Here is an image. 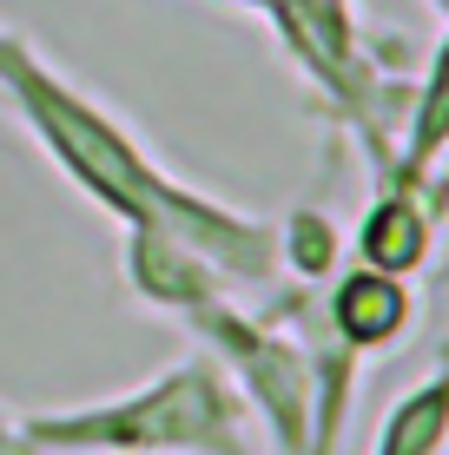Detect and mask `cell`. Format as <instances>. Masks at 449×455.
Here are the masks:
<instances>
[{"label":"cell","mask_w":449,"mask_h":455,"mask_svg":"<svg viewBox=\"0 0 449 455\" xmlns=\"http://www.w3.org/2000/svg\"><path fill=\"white\" fill-rule=\"evenodd\" d=\"M429 205L410 192V185H390V192L370 205L364 218V231H357V251H364V264L370 271H390V277H404L423 264V251H429Z\"/></svg>","instance_id":"cell-4"},{"label":"cell","mask_w":449,"mask_h":455,"mask_svg":"<svg viewBox=\"0 0 449 455\" xmlns=\"http://www.w3.org/2000/svg\"><path fill=\"white\" fill-rule=\"evenodd\" d=\"M331 323H337V337H344L350 350H377V343H390L410 323L404 277L370 271V264H364V271H350L344 284H337V297H331Z\"/></svg>","instance_id":"cell-3"},{"label":"cell","mask_w":449,"mask_h":455,"mask_svg":"<svg viewBox=\"0 0 449 455\" xmlns=\"http://www.w3.org/2000/svg\"><path fill=\"white\" fill-rule=\"evenodd\" d=\"M0 80L20 92L27 125L53 146V159L113 218H126L132 231H165V238L192 244L205 264H225V271H271V231L265 225H245V218L205 205L198 192L172 185L100 106L80 100L73 86H60L20 40H0Z\"/></svg>","instance_id":"cell-1"},{"label":"cell","mask_w":449,"mask_h":455,"mask_svg":"<svg viewBox=\"0 0 449 455\" xmlns=\"http://www.w3.org/2000/svg\"><path fill=\"white\" fill-rule=\"evenodd\" d=\"M443 429H449V370L390 410V422H383V449H377V455H437Z\"/></svg>","instance_id":"cell-5"},{"label":"cell","mask_w":449,"mask_h":455,"mask_svg":"<svg viewBox=\"0 0 449 455\" xmlns=\"http://www.w3.org/2000/svg\"><path fill=\"white\" fill-rule=\"evenodd\" d=\"M40 443L53 449H198V455H245L238 443V403L212 363L165 370L146 396L106 403V410L40 422Z\"/></svg>","instance_id":"cell-2"},{"label":"cell","mask_w":449,"mask_h":455,"mask_svg":"<svg viewBox=\"0 0 449 455\" xmlns=\"http://www.w3.org/2000/svg\"><path fill=\"white\" fill-rule=\"evenodd\" d=\"M291 258H298V271H331V258H337V231L324 225L317 212H298L291 218Z\"/></svg>","instance_id":"cell-6"}]
</instances>
